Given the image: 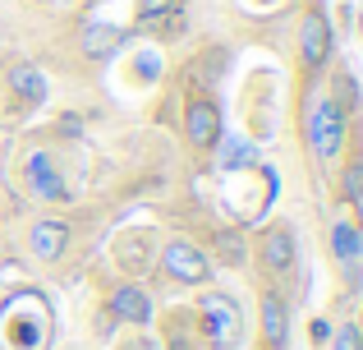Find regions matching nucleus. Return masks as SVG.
Here are the masks:
<instances>
[{
    "label": "nucleus",
    "mask_w": 363,
    "mask_h": 350,
    "mask_svg": "<svg viewBox=\"0 0 363 350\" xmlns=\"http://www.w3.org/2000/svg\"><path fill=\"white\" fill-rule=\"evenodd\" d=\"M9 88H14V97L28 102V106H42L46 102V79L33 65H14V70H9Z\"/></svg>",
    "instance_id": "12"
},
{
    "label": "nucleus",
    "mask_w": 363,
    "mask_h": 350,
    "mask_svg": "<svg viewBox=\"0 0 363 350\" xmlns=\"http://www.w3.org/2000/svg\"><path fill=\"white\" fill-rule=\"evenodd\" d=\"M345 198H350V203H359V198H363V162H354L345 171Z\"/></svg>",
    "instance_id": "15"
},
{
    "label": "nucleus",
    "mask_w": 363,
    "mask_h": 350,
    "mask_svg": "<svg viewBox=\"0 0 363 350\" xmlns=\"http://www.w3.org/2000/svg\"><path fill=\"white\" fill-rule=\"evenodd\" d=\"M106 305H111V314H116L120 323H133V327L152 323V295L143 286H116Z\"/></svg>",
    "instance_id": "10"
},
{
    "label": "nucleus",
    "mask_w": 363,
    "mask_h": 350,
    "mask_svg": "<svg viewBox=\"0 0 363 350\" xmlns=\"http://www.w3.org/2000/svg\"><path fill=\"white\" fill-rule=\"evenodd\" d=\"M28 244H33V253L42 263H55L65 253V244H69V226L65 222H37L33 231H28Z\"/></svg>",
    "instance_id": "11"
},
{
    "label": "nucleus",
    "mask_w": 363,
    "mask_h": 350,
    "mask_svg": "<svg viewBox=\"0 0 363 350\" xmlns=\"http://www.w3.org/2000/svg\"><path fill=\"white\" fill-rule=\"evenodd\" d=\"M257 327H262V350H285V341H290V305L276 290H262V300H257Z\"/></svg>",
    "instance_id": "6"
},
{
    "label": "nucleus",
    "mask_w": 363,
    "mask_h": 350,
    "mask_svg": "<svg viewBox=\"0 0 363 350\" xmlns=\"http://www.w3.org/2000/svg\"><path fill=\"white\" fill-rule=\"evenodd\" d=\"M331 350H363V332H359V323L336 327V332H331Z\"/></svg>",
    "instance_id": "13"
},
{
    "label": "nucleus",
    "mask_w": 363,
    "mask_h": 350,
    "mask_svg": "<svg viewBox=\"0 0 363 350\" xmlns=\"http://www.w3.org/2000/svg\"><path fill=\"white\" fill-rule=\"evenodd\" d=\"M331 341V323L327 318H313V346H327Z\"/></svg>",
    "instance_id": "17"
},
{
    "label": "nucleus",
    "mask_w": 363,
    "mask_h": 350,
    "mask_svg": "<svg viewBox=\"0 0 363 350\" xmlns=\"http://www.w3.org/2000/svg\"><path fill=\"white\" fill-rule=\"evenodd\" d=\"M244 162H253V143L230 138V143H225V153H221V166H244Z\"/></svg>",
    "instance_id": "14"
},
{
    "label": "nucleus",
    "mask_w": 363,
    "mask_h": 350,
    "mask_svg": "<svg viewBox=\"0 0 363 350\" xmlns=\"http://www.w3.org/2000/svg\"><path fill=\"white\" fill-rule=\"evenodd\" d=\"M331 258L340 263L345 281H363V231L354 222H336L331 226Z\"/></svg>",
    "instance_id": "7"
},
{
    "label": "nucleus",
    "mask_w": 363,
    "mask_h": 350,
    "mask_svg": "<svg viewBox=\"0 0 363 350\" xmlns=\"http://www.w3.org/2000/svg\"><path fill=\"white\" fill-rule=\"evenodd\" d=\"M23 180H28V194L42 198V203H65V198H69V185H65V175H60V166H55L51 153H28Z\"/></svg>",
    "instance_id": "4"
},
{
    "label": "nucleus",
    "mask_w": 363,
    "mask_h": 350,
    "mask_svg": "<svg viewBox=\"0 0 363 350\" xmlns=\"http://www.w3.org/2000/svg\"><path fill=\"white\" fill-rule=\"evenodd\" d=\"M161 268H166V277L179 281V286H203V281L212 277V263H207V253L194 249L189 240H170L166 249H161Z\"/></svg>",
    "instance_id": "2"
},
{
    "label": "nucleus",
    "mask_w": 363,
    "mask_h": 350,
    "mask_svg": "<svg viewBox=\"0 0 363 350\" xmlns=\"http://www.w3.org/2000/svg\"><path fill=\"white\" fill-rule=\"evenodd\" d=\"M303 134H308V148L318 162H336L340 148H345V111H340L336 97H318L308 106V120H303Z\"/></svg>",
    "instance_id": "1"
},
{
    "label": "nucleus",
    "mask_w": 363,
    "mask_h": 350,
    "mask_svg": "<svg viewBox=\"0 0 363 350\" xmlns=\"http://www.w3.org/2000/svg\"><path fill=\"white\" fill-rule=\"evenodd\" d=\"M203 323H207V337H212V350H230L244 332V318L235 309L230 295H203Z\"/></svg>",
    "instance_id": "3"
},
{
    "label": "nucleus",
    "mask_w": 363,
    "mask_h": 350,
    "mask_svg": "<svg viewBox=\"0 0 363 350\" xmlns=\"http://www.w3.org/2000/svg\"><path fill=\"white\" fill-rule=\"evenodd\" d=\"M175 5V0H138V9H143V18H157V14H166V9Z\"/></svg>",
    "instance_id": "16"
},
{
    "label": "nucleus",
    "mask_w": 363,
    "mask_h": 350,
    "mask_svg": "<svg viewBox=\"0 0 363 350\" xmlns=\"http://www.w3.org/2000/svg\"><path fill=\"white\" fill-rule=\"evenodd\" d=\"M294 258H299L294 231H290V226H272V231L262 235V268L276 272V277H285V272L294 268Z\"/></svg>",
    "instance_id": "9"
},
{
    "label": "nucleus",
    "mask_w": 363,
    "mask_h": 350,
    "mask_svg": "<svg viewBox=\"0 0 363 350\" xmlns=\"http://www.w3.org/2000/svg\"><path fill=\"white\" fill-rule=\"evenodd\" d=\"M327 55H331V23L322 9H308L299 23V60H303V70H322Z\"/></svg>",
    "instance_id": "5"
},
{
    "label": "nucleus",
    "mask_w": 363,
    "mask_h": 350,
    "mask_svg": "<svg viewBox=\"0 0 363 350\" xmlns=\"http://www.w3.org/2000/svg\"><path fill=\"white\" fill-rule=\"evenodd\" d=\"M184 134H189V143L198 148V153H207V148H216V138H221V111L212 106V102H189V111H184Z\"/></svg>",
    "instance_id": "8"
}]
</instances>
